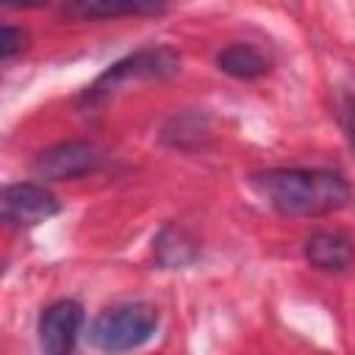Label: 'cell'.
<instances>
[{"instance_id": "cell-11", "label": "cell", "mask_w": 355, "mask_h": 355, "mask_svg": "<svg viewBox=\"0 0 355 355\" xmlns=\"http://www.w3.org/2000/svg\"><path fill=\"white\" fill-rule=\"evenodd\" d=\"M341 119H344V128H347V133H349V139H352V144H355V100H352V97L344 103Z\"/></svg>"}, {"instance_id": "cell-8", "label": "cell", "mask_w": 355, "mask_h": 355, "mask_svg": "<svg viewBox=\"0 0 355 355\" xmlns=\"http://www.w3.org/2000/svg\"><path fill=\"white\" fill-rule=\"evenodd\" d=\"M216 64L222 72L233 78H258L269 69L266 55L252 44H230L216 55Z\"/></svg>"}, {"instance_id": "cell-7", "label": "cell", "mask_w": 355, "mask_h": 355, "mask_svg": "<svg viewBox=\"0 0 355 355\" xmlns=\"http://www.w3.org/2000/svg\"><path fill=\"white\" fill-rule=\"evenodd\" d=\"M352 241L349 236L338 230H319L311 233L305 241V258L311 266L324 269V272H341L352 263Z\"/></svg>"}, {"instance_id": "cell-5", "label": "cell", "mask_w": 355, "mask_h": 355, "mask_svg": "<svg viewBox=\"0 0 355 355\" xmlns=\"http://www.w3.org/2000/svg\"><path fill=\"white\" fill-rule=\"evenodd\" d=\"M83 324V308L75 300H58L39 316V344L44 355H72Z\"/></svg>"}, {"instance_id": "cell-6", "label": "cell", "mask_w": 355, "mask_h": 355, "mask_svg": "<svg viewBox=\"0 0 355 355\" xmlns=\"http://www.w3.org/2000/svg\"><path fill=\"white\" fill-rule=\"evenodd\" d=\"M58 214L55 197L36 183H14L3 194V216L14 227H33Z\"/></svg>"}, {"instance_id": "cell-2", "label": "cell", "mask_w": 355, "mask_h": 355, "mask_svg": "<svg viewBox=\"0 0 355 355\" xmlns=\"http://www.w3.org/2000/svg\"><path fill=\"white\" fill-rule=\"evenodd\" d=\"M158 324V311L147 302L105 308L89 327V341L100 352H128L141 347Z\"/></svg>"}, {"instance_id": "cell-9", "label": "cell", "mask_w": 355, "mask_h": 355, "mask_svg": "<svg viewBox=\"0 0 355 355\" xmlns=\"http://www.w3.org/2000/svg\"><path fill=\"white\" fill-rule=\"evenodd\" d=\"M72 14H83V17H116V14H144V11H161V6L155 3H116V0H83V3H72L69 6Z\"/></svg>"}, {"instance_id": "cell-4", "label": "cell", "mask_w": 355, "mask_h": 355, "mask_svg": "<svg viewBox=\"0 0 355 355\" xmlns=\"http://www.w3.org/2000/svg\"><path fill=\"white\" fill-rule=\"evenodd\" d=\"M100 158L103 155L94 144L61 141L44 153H39V158L33 161V172L44 180H69V178H80V175L97 169Z\"/></svg>"}, {"instance_id": "cell-3", "label": "cell", "mask_w": 355, "mask_h": 355, "mask_svg": "<svg viewBox=\"0 0 355 355\" xmlns=\"http://www.w3.org/2000/svg\"><path fill=\"white\" fill-rule=\"evenodd\" d=\"M180 69V55L172 53L169 47H158V50H141L128 55L125 61H116L111 69H105L94 86L86 92L89 103H100L105 100L116 86L128 83L130 78H166L172 72Z\"/></svg>"}, {"instance_id": "cell-10", "label": "cell", "mask_w": 355, "mask_h": 355, "mask_svg": "<svg viewBox=\"0 0 355 355\" xmlns=\"http://www.w3.org/2000/svg\"><path fill=\"white\" fill-rule=\"evenodd\" d=\"M22 42H25V33L22 31H17L11 25H3V33H0V55L3 58H11L19 50Z\"/></svg>"}, {"instance_id": "cell-1", "label": "cell", "mask_w": 355, "mask_h": 355, "mask_svg": "<svg viewBox=\"0 0 355 355\" xmlns=\"http://www.w3.org/2000/svg\"><path fill=\"white\" fill-rule=\"evenodd\" d=\"M252 186L266 202L286 216H316L349 202L347 180L324 169H272L252 175Z\"/></svg>"}]
</instances>
